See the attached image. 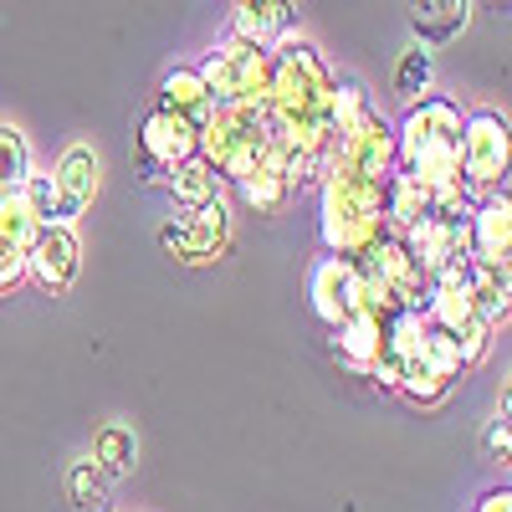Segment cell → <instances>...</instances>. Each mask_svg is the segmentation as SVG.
Returning a JSON list of instances; mask_svg holds the SVG:
<instances>
[{"label":"cell","instance_id":"4316f807","mask_svg":"<svg viewBox=\"0 0 512 512\" xmlns=\"http://www.w3.org/2000/svg\"><path fill=\"white\" fill-rule=\"evenodd\" d=\"M31 144L16 123H0V195H16L31 175Z\"/></svg>","mask_w":512,"mask_h":512},{"label":"cell","instance_id":"5b68a950","mask_svg":"<svg viewBox=\"0 0 512 512\" xmlns=\"http://www.w3.org/2000/svg\"><path fill=\"white\" fill-rule=\"evenodd\" d=\"M205 93L216 98V108L226 103H267V82H272V52L251 47L241 36H226L221 47H210L205 62L195 67Z\"/></svg>","mask_w":512,"mask_h":512},{"label":"cell","instance_id":"1f68e13d","mask_svg":"<svg viewBox=\"0 0 512 512\" xmlns=\"http://www.w3.org/2000/svg\"><path fill=\"white\" fill-rule=\"evenodd\" d=\"M420 359L431 364L436 374H446L451 384L466 374V359H461V349H456V338L451 333H441V328H425V344H420Z\"/></svg>","mask_w":512,"mask_h":512},{"label":"cell","instance_id":"7c38bea8","mask_svg":"<svg viewBox=\"0 0 512 512\" xmlns=\"http://www.w3.org/2000/svg\"><path fill=\"white\" fill-rule=\"evenodd\" d=\"M308 297H313V313L328 328H338L354 308H364L359 303V267H354V256H323V262L313 267V277H308Z\"/></svg>","mask_w":512,"mask_h":512},{"label":"cell","instance_id":"4dcf8cb0","mask_svg":"<svg viewBox=\"0 0 512 512\" xmlns=\"http://www.w3.org/2000/svg\"><path fill=\"white\" fill-rule=\"evenodd\" d=\"M36 231H41V221L31 216V205L21 200V190H16V195H0V236L26 251V246L36 241Z\"/></svg>","mask_w":512,"mask_h":512},{"label":"cell","instance_id":"d6a6232c","mask_svg":"<svg viewBox=\"0 0 512 512\" xmlns=\"http://www.w3.org/2000/svg\"><path fill=\"white\" fill-rule=\"evenodd\" d=\"M21 282H26V251L0 236V292H16Z\"/></svg>","mask_w":512,"mask_h":512},{"label":"cell","instance_id":"484cf974","mask_svg":"<svg viewBox=\"0 0 512 512\" xmlns=\"http://www.w3.org/2000/svg\"><path fill=\"white\" fill-rule=\"evenodd\" d=\"M139 461V441L128 425H103V431L93 436V466L103 477H128Z\"/></svg>","mask_w":512,"mask_h":512},{"label":"cell","instance_id":"52a82bcc","mask_svg":"<svg viewBox=\"0 0 512 512\" xmlns=\"http://www.w3.org/2000/svg\"><path fill=\"white\" fill-rule=\"evenodd\" d=\"M405 251L415 256V267L425 282H436L446 272H461L472 262V216H420L415 226L400 231Z\"/></svg>","mask_w":512,"mask_h":512},{"label":"cell","instance_id":"6da1fadb","mask_svg":"<svg viewBox=\"0 0 512 512\" xmlns=\"http://www.w3.org/2000/svg\"><path fill=\"white\" fill-rule=\"evenodd\" d=\"M195 154L221 180H246L262 164H282L287 144H282V128H277L267 103H226L195 134Z\"/></svg>","mask_w":512,"mask_h":512},{"label":"cell","instance_id":"cb8c5ba5","mask_svg":"<svg viewBox=\"0 0 512 512\" xmlns=\"http://www.w3.org/2000/svg\"><path fill=\"white\" fill-rule=\"evenodd\" d=\"M395 390L410 400V405H420V410H431V405H441L446 395H451V379L446 374H436L431 364H425L420 354H410V359H400V374H395Z\"/></svg>","mask_w":512,"mask_h":512},{"label":"cell","instance_id":"d4e9b609","mask_svg":"<svg viewBox=\"0 0 512 512\" xmlns=\"http://www.w3.org/2000/svg\"><path fill=\"white\" fill-rule=\"evenodd\" d=\"M431 82H436V52L425 47V41H415V47L400 52V62H395V98L410 108L420 98H431Z\"/></svg>","mask_w":512,"mask_h":512},{"label":"cell","instance_id":"d6986e66","mask_svg":"<svg viewBox=\"0 0 512 512\" xmlns=\"http://www.w3.org/2000/svg\"><path fill=\"white\" fill-rule=\"evenodd\" d=\"M159 108L175 113V118H185L195 134H200V128L210 123V113H216V98L205 93V82H200L195 67H169V72L159 77Z\"/></svg>","mask_w":512,"mask_h":512},{"label":"cell","instance_id":"603a6c76","mask_svg":"<svg viewBox=\"0 0 512 512\" xmlns=\"http://www.w3.org/2000/svg\"><path fill=\"white\" fill-rule=\"evenodd\" d=\"M236 190H241V200L256 210V216H282L287 200L297 195V190H292V180L282 175V164H262L256 175L236 180Z\"/></svg>","mask_w":512,"mask_h":512},{"label":"cell","instance_id":"2e32d148","mask_svg":"<svg viewBox=\"0 0 512 512\" xmlns=\"http://www.w3.org/2000/svg\"><path fill=\"white\" fill-rule=\"evenodd\" d=\"M98 175H103V164H98V154H93L88 144L62 149V159H57V169H52V185H57V195H62V205H67V221H77L82 210L93 205Z\"/></svg>","mask_w":512,"mask_h":512},{"label":"cell","instance_id":"5bb4252c","mask_svg":"<svg viewBox=\"0 0 512 512\" xmlns=\"http://www.w3.org/2000/svg\"><path fill=\"white\" fill-rule=\"evenodd\" d=\"M231 36L272 52L277 41L297 36V6L292 0H231Z\"/></svg>","mask_w":512,"mask_h":512},{"label":"cell","instance_id":"8fae6325","mask_svg":"<svg viewBox=\"0 0 512 512\" xmlns=\"http://www.w3.org/2000/svg\"><path fill=\"white\" fill-rule=\"evenodd\" d=\"M77 272H82V241H77V231L57 226V221L41 226L36 241L26 246V277H36L47 292H72Z\"/></svg>","mask_w":512,"mask_h":512},{"label":"cell","instance_id":"f546056e","mask_svg":"<svg viewBox=\"0 0 512 512\" xmlns=\"http://www.w3.org/2000/svg\"><path fill=\"white\" fill-rule=\"evenodd\" d=\"M328 108H333V139H338V134H344L349 123H359V113L374 108V103H369V93H364V82H354V77H333Z\"/></svg>","mask_w":512,"mask_h":512},{"label":"cell","instance_id":"277c9868","mask_svg":"<svg viewBox=\"0 0 512 512\" xmlns=\"http://www.w3.org/2000/svg\"><path fill=\"white\" fill-rule=\"evenodd\" d=\"M354 267H359V303L369 313H390V308H425V282L420 267H415V256L405 251L400 231L390 236L384 231L374 246H364L354 256Z\"/></svg>","mask_w":512,"mask_h":512},{"label":"cell","instance_id":"30bf717a","mask_svg":"<svg viewBox=\"0 0 512 512\" xmlns=\"http://www.w3.org/2000/svg\"><path fill=\"white\" fill-rule=\"evenodd\" d=\"M231 241V216L221 200H210L200 210H185L180 221L159 226V246L169 256H180V262H216Z\"/></svg>","mask_w":512,"mask_h":512},{"label":"cell","instance_id":"83f0119b","mask_svg":"<svg viewBox=\"0 0 512 512\" xmlns=\"http://www.w3.org/2000/svg\"><path fill=\"white\" fill-rule=\"evenodd\" d=\"M21 200L31 205V216L41 221V226H72L67 221V205H62V195H57V185H52V169H47V175H41V169H31V175H26V185H21Z\"/></svg>","mask_w":512,"mask_h":512},{"label":"cell","instance_id":"7402d4cb","mask_svg":"<svg viewBox=\"0 0 512 512\" xmlns=\"http://www.w3.org/2000/svg\"><path fill=\"white\" fill-rule=\"evenodd\" d=\"M169 195H175V205H185V210H200L210 200H221V175L200 154H190L185 164L169 169Z\"/></svg>","mask_w":512,"mask_h":512},{"label":"cell","instance_id":"e0dca14e","mask_svg":"<svg viewBox=\"0 0 512 512\" xmlns=\"http://www.w3.org/2000/svg\"><path fill=\"white\" fill-rule=\"evenodd\" d=\"M472 256L487 267H507L512 256V205L507 190H492V200H482L472 210Z\"/></svg>","mask_w":512,"mask_h":512},{"label":"cell","instance_id":"ffe728a7","mask_svg":"<svg viewBox=\"0 0 512 512\" xmlns=\"http://www.w3.org/2000/svg\"><path fill=\"white\" fill-rule=\"evenodd\" d=\"M333 344H338V354H344V364L349 369H369L379 354H384V338H379V313H369V308H354L344 323L333 328Z\"/></svg>","mask_w":512,"mask_h":512},{"label":"cell","instance_id":"7a4b0ae2","mask_svg":"<svg viewBox=\"0 0 512 512\" xmlns=\"http://www.w3.org/2000/svg\"><path fill=\"white\" fill-rule=\"evenodd\" d=\"M395 149L405 175L425 190H456L461 185V108L451 98H420L410 103L405 123L395 128Z\"/></svg>","mask_w":512,"mask_h":512},{"label":"cell","instance_id":"836d02e7","mask_svg":"<svg viewBox=\"0 0 512 512\" xmlns=\"http://www.w3.org/2000/svg\"><path fill=\"white\" fill-rule=\"evenodd\" d=\"M482 451H487V461L507 466V415H497V420L487 425V436H482Z\"/></svg>","mask_w":512,"mask_h":512},{"label":"cell","instance_id":"44dd1931","mask_svg":"<svg viewBox=\"0 0 512 512\" xmlns=\"http://www.w3.org/2000/svg\"><path fill=\"white\" fill-rule=\"evenodd\" d=\"M420 216H431V190L415 185L405 169H390V175H384V226L405 231Z\"/></svg>","mask_w":512,"mask_h":512},{"label":"cell","instance_id":"f1b7e54d","mask_svg":"<svg viewBox=\"0 0 512 512\" xmlns=\"http://www.w3.org/2000/svg\"><path fill=\"white\" fill-rule=\"evenodd\" d=\"M67 492L77 502V512H108L113 497H108V477L98 472L93 461H77L72 472H67Z\"/></svg>","mask_w":512,"mask_h":512},{"label":"cell","instance_id":"ba28073f","mask_svg":"<svg viewBox=\"0 0 512 512\" xmlns=\"http://www.w3.org/2000/svg\"><path fill=\"white\" fill-rule=\"evenodd\" d=\"M425 318H431V328L451 333L456 338V349L466 359V369H477L492 349V328L477 318V308L466 303V292H461V272H446L436 277L431 287H425Z\"/></svg>","mask_w":512,"mask_h":512},{"label":"cell","instance_id":"9c48e42d","mask_svg":"<svg viewBox=\"0 0 512 512\" xmlns=\"http://www.w3.org/2000/svg\"><path fill=\"white\" fill-rule=\"evenodd\" d=\"M328 164H344V169H354V175L384 180V175H390V169L400 164V149H395V123L384 118L379 108H364V113H359V123H349L344 134L333 139Z\"/></svg>","mask_w":512,"mask_h":512},{"label":"cell","instance_id":"ac0fdd59","mask_svg":"<svg viewBox=\"0 0 512 512\" xmlns=\"http://www.w3.org/2000/svg\"><path fill=\"white\" fill-rule=\"evenodd\" d=\"M405 21L415 26V41H425V47H446V41H456L466 31V21H472V0H405Z\"/></svg>","mask_w":512,"mask_h":512},{"label":"cell","instance_id":"4fadbf2b","mask_svg":"<svg viewBox=\"0 0 512 512\" xmlns=\"http://www.w3.org/2000/svg\"><path fill=\"white\" fill-rule=\"evenodd\" d=\"M190 154H195V128H190L185 118L154 108V113L139 123V159H144V175H149V180H159V169L169 175V169L185 164Z\"/></svg>","mask_w":512,"mask_h":512},{"label":"cell","instance_id":"3957f363","mask_svg":"<svg viewBox=\"0 0 512 512\" xmlns=\"http://www.w3.org/2000/svg\"><path fill=\"white\" fill-rule=\"evenodd\" d=\"M318 236L328 256H359L364 246H374L384 236V180L328 164L318 200Z\"/></svg>","mask_w":512,"mask_h":512},{"label":"cell","instance_id":"e575fe53","mask_svg":"<svg viewBox=\"0 0 512 512\" xmlns=\"http://www.w3.org/2000/svg\"><path fill=\"white\" fill-rule=\"evenodd\" d=\"M477 512H512V492H507V487H497V492H487Z\"/></svg>","mask_w":512,"mask_h":512},{"label":"cell","instance_id":"8992f818","mask_svg":"<svg viewBox=\"0 0 512 512\" xmlns=\"http://www.w3.org/2000/svg\"><path fill=\"white\" fill-rule=\"evenodd\" d=\"M507 159H512L507 118H502L497 108L466 113V118H461V185L507 190Z\"/></svg>","mask_w":512,"mask_h":512},{"label":"cell","instance_id":"9a60e30c","mask_svg":"<svg viewBox=\"0 0 512 512\" xmlns=\"http://www.w3.org/2000/svg\"><path fill=\"white\" fill-rule=\"evenodd\" d=\"M461 292H466V303L477 308V318L497 333L512 313V282H507V267H487V262H466L461 267Z\"/></svg>","mask_w":512,"mask_h":512}]
</instances>
